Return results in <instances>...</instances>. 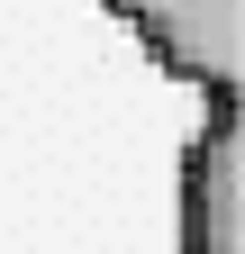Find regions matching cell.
Returning <instances> with one entry per match:
<instances>
[{
  "mask_svg": "<svg viewBox=\"0 0 245 254\" xmlns=\"http://www.w3.org/2000/svg\"><path fill=\"white\" fill-rule=\"evenodd\" d=\"M182 245L245 254V100H209L191 154H182Z\"/></svg>",
  "mask_w": 245,
  "mask_h": 254,
  "instance_id": "cell-2",
  "label": "cell"
},
{
  "mask_svg": "<svg viewBox=\"0 0 245 254\" xmlns=\"http://www.w3.org/2000/svg\"><path fill=\"white\" fill-rule=\"evenodd\" d=\"M136 46L200 100H245V0H109Z\"/></svg>",
  "mask_w": 245,
  "mask_h": 254,
  "instance_id": "cell-1",
  "label": "cell"
}]
</instances>
